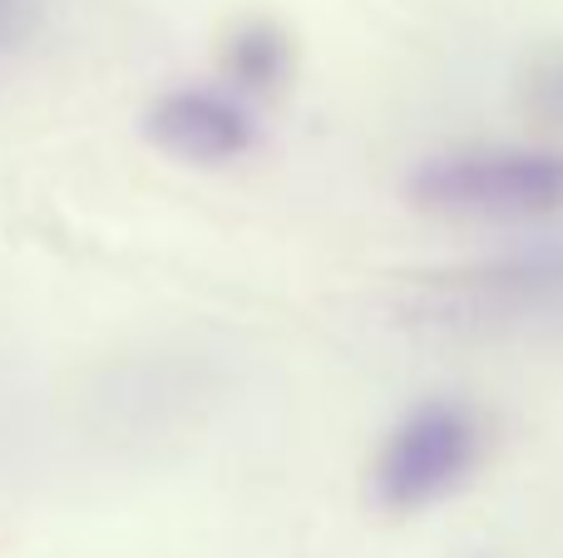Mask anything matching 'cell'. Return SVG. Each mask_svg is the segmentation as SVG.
<instances>
[{
  "label": "cell",
  "instance_id": "6da1fadb",
  "mask_svg": "<svg viewBox=\"0 0 563 558\" xmlns=\"http://www.w3.org/2000/svg\"><path fill=\"white\" fill-rule=\"evenodd\" d=\"M416 203L430 213L515 223L563 208V154L529 144H465L416 174Z\"/></svg>",
  "mask_w": 563,
  "mask_h": 558
},
{
  "label": "cell",
  "instance_id": "5b68a950",
  "mask_svg": "<svg viewBox=\"0 0 563 558\" xmlns=\"http://www.w3.org/2000/svg\"><path fill=\"white\" fill-rule=\"evenodd\" d=\"M35 15H40V0H0V55L20 49L35 30Z\"/></svg>",
  "mask_w": 563,
  "mask_h": 558
},
{
  "label": "cell",
  "instance_id": "3957f363",
  "mask_svg": "<svg viewBox=\"0 0 563 558\" xmlns=\"http://www.w3.org/2000/svg\"><path fill=\"white\" fill-rule=\"evenodd\" d=\"M148 138L184 164H228L253 148V109L233 89H168L148 109Z\"/></svg>",
  "mask_w": 563,
  "mask_h": 558
},
{
  "label": "cell",
  "instance_id": "7a4b0ae2",
  "mask_svg": "<svg viewBox=\"0 0 563 558\" xmlns=\"http://www.w3.org/2000/svg\"><path fill=\"white\" fill-rule=\"evenodd\" d=\"M485 455V425L460 401H426L386 435L371 484L386 510H426L455 494Z\"/></svg>",
  "mask_w": 563,
  "mask_h": 558
},
{
  "label": "cell",
  "instance_id": "277c9868",
  "mask_svg": "<svg viewBox=\"0 0 563 558\" xmlns=\"http://www.w3.org/2000/svg\"><path fill=\"white\" fill-rule=\"evenodd\" d=\"M287 75V40L267 25H247L228 40V89L233 94H267Z\"/></svg>",
  "mask_w": 563,
  "mask_h": 558
}]
</instances>
